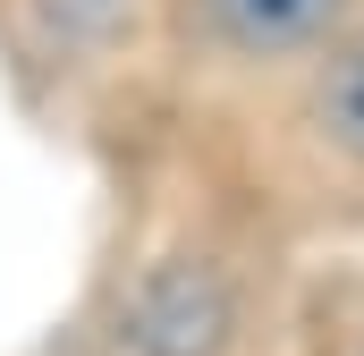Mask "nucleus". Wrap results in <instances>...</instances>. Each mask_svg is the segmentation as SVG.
<instances>
[{
    "label": "nucleus",
    "instance_id": "obj_1",
    "mask_svg": "<svg viewBox=\"0 0 364 356\" xmlns=\"http://www.w3.org/2000/svg\"><path fill=\"white\" fill-rule=\"evenodd\" d=\"M246 331H255V288L212 246L153 255L110 305V348L119 356H237Z\"/></svg>",
    "mask_w": 364,
    "mask_h": 356
},
{
    "label": "nucleus",
    "instance_id": "obj_2",
    "mask_svg": "<svg viewBox=\"0 0 364 356\" xmlns=\"http://www.w3.org/2000/svg\"><path fill=\"white\" fill-rule=\"evenodd\" d=\"M364 17V0H178V34L220 68H305Z\"/></svg>",
    "mask_w": 364,
    "mask_h": 356
},
{
    "label": "nucleus",
    "instance_id": "obj_3",
    "mask_svg": "<svg viewBox=\"0 0 364 356\" xmlns=\"http://www.w3.org/2000/svg\"><path fill=\"white\" fill-rule=\"evenodd\" d=\"M305 153L322 170H339L348 187H364V17L296 68V102H288Z\"/></svg>",
    "mask_w": 364,
    "mask_h": 356
},
{
    "label": "nucleus",
    "instance_id": "obj_4",
    "mask_svg": "<svg viewBox=\"0 0 364 356\" xmlns=\"http://www.w3.org/2000/svg\"><path fill=\"white\" fill-rule=\"evenodd\" d=\"M339 356H364V331H356V340H348V348H339Z\"/></svg>",
    "mask_w": 364,
    "mask_h": 356
}]
</instances>
